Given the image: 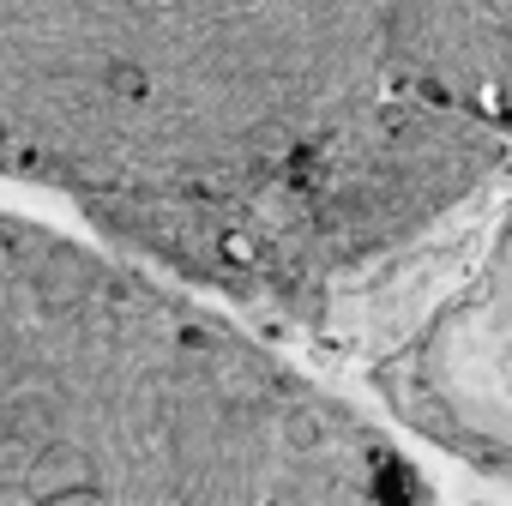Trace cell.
Wrapping results in <instances>:
<instances>
[{
  "instance_id": "6da1fadb",
  "label": "cell",
  "mask_w": 512,
  "mask_h": 506,
  "mask_svg": "<svg viewBox=\"0 0 512 506\" xmlns=\"http://www.w3.org/2000/svg\"><path fill=\"white\" fill-rule=\"evenodd\" d=\"M79 296H85V266H79V260H49V272H43V302H49V314L79 308Z\"/></svg>"
},
{
  "instance_id": "7a4b0ae2",
  "label": "cell",
  "mask_w": 512,
  "mask_h": 506,
  "mask_svg": "<svg viewBox=\"0 0 512 506\" xmlns=\"http://www.w3.org/2000/svg\"><path fill=\"white\" fill-rule=\"evenodd\" d=\"M0 458H7V428H0Z\"/></svg>"
}]
</instances>
